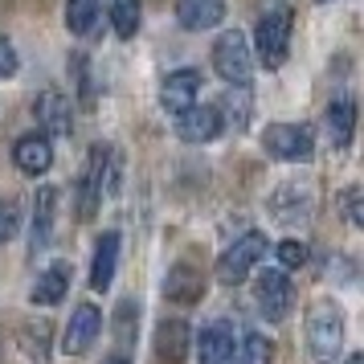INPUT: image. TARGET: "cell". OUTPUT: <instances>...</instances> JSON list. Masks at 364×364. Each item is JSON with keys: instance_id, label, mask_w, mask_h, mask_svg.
I'll use <instances>...</instances> for the list:
<instances>
[{"instance_id": "cell-4", "label": "cell", "mask_w": 364, "mask_h": 364, "mask_svg": "<svg viewBox=\"0 0 364 364\" xmlns=\"http://www.w3.org/2000/svg\"><path fill=\"white\" fill-rule=\"evenodd\" d=\"M213 70L230 86H246L250 82V74H254V50H250L246 33L230 29V33L217 37V46H213Z\"/></svg>"}, {"instance_id": "cell-24", "label": "cell", "mask_w": 364, "mask_h": 364, "mask_svg": "<svg viewBox=\"0 0 364 364\" xmlns=\"http://www.w3.org/2000/svg\"><path fill=\"white\" fill-rule=\"evenodd\" d=\"M21 233V205L17 200H0V242H13Z\"/></svg>"}, {"instance_id": "cell-29", "label": "cell", "mask_w": 364, "mask_h": 364, "mask_svg": "<svg viewBox=\"0 0 364 364\" xmlns=\"http://www.w3.org/2000/svg\"><path fill=\"white\" fill-rule=\"evenodd\" d=\"M102 364H127V356H111V360H102Z\"/></svg>"}, {"instance_id": "cell-9", "label": "cell", "mask_w": 364, "mask_h": 364, "mask_svg": "<svg viewBox=\"0 0 364 364\" xmlns=\"http://www.w3.org/2000/svg\"><path fill=\"white\" fill-rule=\"evenodd\" d=\"M197 95H200V74L197 70H176L160 86V107L172 111V115H181L188 107H197Z\"/></svg>"}, {"instance_id": "cell-7", "label": "cell", "mask_w": 364, "mask_h": 364, "mask_svg": "<svg viewBox=\"0 0 364 364\" xmlns=\"http://www.w3.org/2000/svg\"><path fill=\"white\" fill-rule=\"evenodd\" d=\"M111 148H90L86 156V168H82V188H78V217L90 221L99 213V200H102V188H107V172H111Z\"/></svg>"}, {"instance_id": "cell-11", "label": "cell", "mask_w": 364, "mask_h": 364, "mask_svg": "<svg viewBox=\"0 0 364 364\" xmlns=\"http://www.w3.org/2000/svg\"><path fill=\"white\" fill-rule=\"evenodd\" d=\"M37 123L46 127V135H70V99L62 90H53L46 86L41 95H37Z\"/></svg>"}, {"instance_id": "cell-17", "label": "cell", "mask_w": 364, "mask_h": 364, "mask_svg": "<svg viewBox=\"0 0 364 364\" xmlns=\"http://www.w3.org/2000/svg\"><path fill=\"white\" fill-rule=\"evenodd\" d=\"M119 266V233H102L99 246H95V266H90V287L95 291H107L111 279H115Z\"/></svg>"}, {"instance_id": "cell-13", "label": "cell", "mask_w": 364, "mask_h": 364, "mask_svg": "<svg viewBox=\"0 0 364 364\" xmlns=\"http://www.w3.org/2000/svg\"><path fill=\"white\" fill-rule=\"evenodd\" d=\"M53 213H58V188H37V205H33V237H29V254L46 250L53 242Z\"/></svg>"}, {"instance_id": "cell-15", "label": "cell", "mask_w": 364, "mask_h": 364, "mask_svg": "<svg viewBox=\"0 0 364 364\" xmlns=\"http://www.w3.org/2000/svg\"><path fill=\"white\" fill-rule=\"evenodd\" d=\"M230 356H233L230 323H213V328L200 331V340H197V360L200 364H230Z\"/></svg>"}, {"instance_id": "cell-12", "label": "cell", "mask_w": 364, "mask_h": 364, "mask_svg": "<svg viewBox=\"0 0 364 364\" xmlns=\"http://www.w3.org/2000/svg\"><path fill=\"white\" fill-rule=\"evenodd\" d=\"M13 160L25 176H41V172H50L53 164V148L46 135H21L17 148H13Z\"/></svg>"}, {"instance_id": "cell-26", "label": "cell", "mask_w": 364, "mask_h": 364, "mask_svg": "<svg viewBox=\"0 0 364 364\" xmlns=\"http://www.w3.org/2000/svg\"><path fill=\"white\" fill-rule=\"evenodd\" d=\"M279 262H282V270H299V266L307 262V246H303V242H282Z\"/></svg>"}, {"instance_id": "cell-19", "label": "cell", "mask_w": 364, "mask_h": 364, "mask_svg": "<svg viewBox=\"0 0 364 364\" xmlns=\"http://www.w3.org/2000/svg\"><path fill=\"white\" fill-rule=\"evenodd\" d=\"M328 132H331V144H336V148H348V144H352V132H356V102L348 99V95L331 99Z\"/></svg>"}, {"instance_id": "cell-20", "label": "cell", "mask_w": 364, "mask_h": 364, "mask_svg": "<svg viewBox=\"0 0 364 364\" xmlns=\"http://www.w3.org/2000/svg\"><path fill=\"white\" fill-rule=\"evenodd\" d=\"M225 17L221 0H181V25L184 29H213Z\"/></svg>"}, {"instance_id": "cell-27", "label": "cell", "mask_w": 364, "mask_h": 364, "mask_svg": "<svg viewBox=\"0 0 364 364\" xmlns=\"http://www.w3.org/2000/svg\"><path fill=\"white\" fill-rule=\"evenodd\" d=\"M17 74V50L9 37H0V78H13Z\"/></svg>"}, {"instance_id": "cell-16", "label": "cell", "mask_w": 364, "mask_h": 364, "mask_svg": "<svg viewBox=\"0 0 364 364\" xmlns=\"http://www.w3.org/2000/svg\"><path fill=\"white\" fill-rule=\"evenodd\" d=\"M184 352H188V323L164 319L156 331V356L164 364H184Z\"/></svg>"}, {"instance_id": "cell-28", "label": "cell", "mask_w": 364, "mask_h": 364, "mask_svg": "<svg viewBox=\"0 0 364 364\" xmlns=\"http://www.w3.org/2000/svg\"><path fill=\"white\" fill-rule=\"evenodd\" d=\"M344 209H348V221H352V225H364V213H360V188H348V193H344Z\"/></svg>"}, {"instance_id": "cell-21", "label": "cell", "mask_w": 364, "mask_h": 364, "mask_svg": "<svg viewBox=\"0 0 364 364\" xmlns=\"http://www.w3.org/2000/svg\"><path fill=\"white\" fill-rule=\"evenodd\" d=\"M270 360H274V344L262 331H246L242 344H233V356H230V364H270Z\"/></svg>"}, {"instance_id": "cell-25", "label": "cell", "mask_w": 364, "mask_h": 364, "mask_svg": "<svg viewBox=\"0 0 364 364\" xmlns=\"http://www.w3.org/2000/svg\"><path fill=\"white\" fill-rule=\"evenodd\" d=\"M46 323H37V328H25V352L33 356V364H50V352H46Z\"/></svg>"}, {"instance_id": "cell-22", "label": "cell", "mask_w": 364, "mask_h": 364, "mask_svg": "<svg viewBox=\"0 0 364 364\" xmlns=\"http://www.w3.org/2000/svg\"><path fill=\"white\" fill-rule=\"evenodd\" d=\"M99 25V0H66V29L74 37H86Z\"/></svg>"}, {"instance_id": "cell-1", "label": "cell", "mask_w": 364, "mask_h": 364, "mask_svg": "<svg viewBox=\"0 0 364 364\" xmlns=\"http://www.w3.org/2000/svg\"><path fill=\"white\" fill-rule=\"evenodd\" d=\"M344 348V311L336 299H319L307 315V352L315 364H336Z\"/></svg>"}, {"instance_id": "cell-30", "label": "cell", "mask_w": 364, "mask_h": 364, "mask_svg": "<svg viewBox=\"0 0 364 364\" xmlns=\"http://www.w3.org/2000/svg\"><path fill=\"white\" fill-rule=\"evenodd\" d=\"M348 364H364V356H348Z\"/></svg>"}, {"instance_id": "cell-18", "label": "cell", "mask_w": 364, "mask_h": 364, "mask_svg": "<svg viewBox=\"0 0 364 364\" xmlns=\"http://www.w3.org/2000/svg\"><path fill=\"white\" fill-rule=\"evenodd\" d=\"M164 287H168V299H176V303H197V299L205 295V279H200L197 266H188V262L172 266Z\"/></svg>"}, {"instance_id": "cell-14", "label": "cell", "mask_w": 364, "mask_h": 364, "mask_svg": "<svg viewBox=\"0 0 364 364\" xmlns=\"http://www.w3.org/2000/svg\"><path fill=\"white\" fill-rule=\"evenodd\" d=\"M70 291V266L66 262H50L33 282V303L41 307H53V303H62Z\"/></svg>"}, {"instance_id": "cell-2", "label": "cell", "mask_w": 364, "mask_h": 364, "mask_svg": "<svg viewBox=\"0 0 364 364\" xmlns=\"http://www.w3.org/2000/svg\"><path fill=\"white\" fill-rule=\"evenodd\" d=\"M254 50H258V62L266 70H279L287 62V53H291V9H274L258 21Z\"/></svg>"}, {"instance_id": "cell-5", "label": "cell", "mask_w": 364, "mask_h": 364, "mask_svg": "<svg viewBox=\"0 0 364 364\" xmlns=\"http://www.w3.org/2000/svg\"><path fill=\"white\" fill-rule=\"evenodd\" d=\"M262 254H266V233H258V230L242 233V237L221 254V262H217V282H225V287L246 282L250 270L262 262Z\"/></svg>"}, {"instance_id": "cell-23", "label": "cell", "mask_w": 364, "mask_h": 364, "mask_svg": "<svg viewBox=\"0 0 364 364\" xmlns=\"http://www.w3.org/2000/svg\"><path fill=\"white\" fill-rule=\"evenodd\" d=\"M111 25H115V37L132 41L139 29V0H111Z\"/></svg>"}, {"instance_id": "cell-8", "label": "cell", "mask_w": 364, "mask_h": 364, "mask_svg": "<svg viewBox=\"0 0 364 364\" xmlns=\"http://www.w3.org/2000/svg\"><path fill=\"white\" fill-rule=\"evenodd\" d=\"M99 331H102V311L95 307V303L74 307V315H70V323H66V336H62V352L82 356L86 348L99 340Z\"/></svg>"}, {"instance_id": "cell-31", "label": "cell", "mask_w": 364, "mask_h": 364, "mask_svg": "<svg viewBox=\"0 0 364 364\" xmlns=\"http://www.w3.org/2000/svg\"><path fill=\"white\" fill-rule=\"evenodd\" d=\"M319 4H328V0H319Z\"/></svg>"}, {"instance_id": "cell-6", "label": "cell", "mask_w": 364, "mask_h": 364, "mask_svg": "<svg viewBox=\"0 0 364 364\" xmlns=\"http://www.w3.org/2000/svg\"><path fill=\"white\" fill-rule=\"evenodd\" d=\"M262 148L279 160H311L315 132L307 123H270L262 135Z\"/></svg>"}, {"instance_id": "cell-10", "label": "cell", "mask_w": 364, "mask_h": 364, "mask_svg": "<svg viewBox=\"0 0 364 364\" xmlns=\"http://www.w3.org/2000/svg\"><path fill=\"white\" fill-rule=\"evenodd\" d=\"M176 135L184 144H209L221 135V111L217 107H188L176 119Z\"/></svg>"}, {"instance_id": "cell-3", "label": "cell", "mask_w": 364, "mask_h": 364, "mask_svg": "<svg viewBox=\"0 0 364 364\" xmlns=\"http://www.w3.org/2000/svg\"><path fill=\"white\" fill-rule=\"evenodd\" d=\"M254 303H258V311H262L266 323H282L291 315V307H295V287H291L282 266H266L262 274H258Z\"/></svg>"}]
</instances>
